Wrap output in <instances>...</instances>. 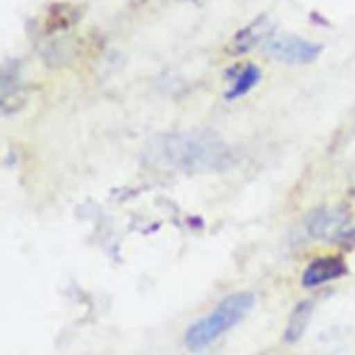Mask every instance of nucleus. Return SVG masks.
Masks as SVG:
<instances>
[{"label":"nucleus","instance_id":"f257e3e1","mask_svg":"<svg viewBox=\"0 0 355 355\" xmlns=\"http://www.w3.org/2000/svg\"><path fill=\"white\" fill-rule=\"evenodd\" d=\"M150 158L182 172H218L236 162L234 150L209 130L168 133L148 146Z\"/></svg>","mask_w":355,"mask_h":355},{"label":"nucleus","instance_id":"1a4fd4ad","mask_svg":"<svg viewBox=\"0 0 355 355\" xmlns=\"http://www.w3.org/2000/svg\"><path fill=\"white\" fill-rule=\"evenodd\" d=\"M312 311H313V304L311 301H302L293 309L287 322V327L284 330L286 343L294 344L304 336L311 322Z\"/></svg>","mask_w":355,"mask_h":355},{"label":"nucleus","instance_id":"39448f33","mask_svg":"<svg viewBox=\"0 0 355 355\" xmlns=\"http://www.w3.org/2000/svg\"><path fill=\"white\" fill-rule=\"evenodd\" d=\"M1 110L12 112L22 105L24 101V79L21 62L8 60L1 67Z\"/></svg>","mask_w":355,"mask_h":355},{"label":"nucleus","instance_id":"9d476101","mask_svg":"<svg viewBox=\"0 0 355 355\" xmlns=\"http://www.w3.org/2000/svg\"><path fill=\"white\" fill-rule=\"evenodd\" d=\"M189 1H198V0H189Z\"/></svg>","mask_w":355,"mask_h":355},{"label":"nucleus","instance_id":"f03ea898","mask_svg":"<svg viewBox=\"0 0 355 355\" xmlns=\"http://www.w3.org/2000/svg\"><path fill=\"white\" fill-rule=\"evenodd\" d=\"M255 297L250 291H239L225 297L208 315L196 320L183 336L190 351H201L222 334L237 326L251 312Z\"/></svg>","mask_w":355,"mask_h":355},{"label":"nucleus","instance_id":"0eeeda50","mask_svg":"<svg viewBox=\"0 0 355 355\" xmlns=\"http://www.w3.org/2000/svg\"><path fill=\"white\" fill-rule=\"evenodd\" d=\"M273 33L272 26L266 17L259 15L251 21L247 26L240 29L232 43V54L239 55L250 51L255 46H262V43Z\"/></svg>","mask_w":355,"mask_h":355},{"label":"nucleus","instance_id":"423d86ee","mask_svg":"<svg viewBox=\"0 0 355 355\" xmlns=\"http://www.w3.org/2000/svg\"><path fill=\"white\" fill-rule=\"evenodd\" d=\"M345 272L347 266L340 257H320L306 266L301 282L304 287H318L341 277Z\"/></svg>","mask_w":355,"mask_h":355},{"label":"nucleus","instance_id":"7ed1b4c3","mask_svg":"<svg viewBox=\"0 0 355 355\" xmlns=\"http://www.w3.org/2000/svg\"><path fill=\"white\" fill-rule=\"evenodd\" d=\"M349 214L343 207L313 209L305 219L308 233L323 241L344 243L355 240V227L347 230Z\"/></svg>","mask_w":355,"mask_h":355},{"label":"nucleus","instance_id":"20e7f679","mask_svg":"<svg viewBox=\"0 0 355 355\" xmlns=\"http://www.w3.org/2000/svg\"><path fill=\"white\" fill-rule=\"evenodd\" d=\"M261 47L272 58L290 65L309 64L322 51V44L295 35L272 33Z\"/></svg>","mask_w":355,"mask_h":355},{"label":"nucleus","instance_id":"6e6552de","mask_svg":"<svg viewBox=\"0 0 355 355\" xmlns=\"http://www.w3.org/2000/svg\"><path fill=\"white\" fill-rule=\"evenodd\" d=\"M226 78L232 82L229 90L226 92L227 100H236L247 94L254 86L258 85L261 79V69L252 62L244 65H236L226 71Z\"/></svg>","mask_w":355,"mask_h":355}]
</instances>
